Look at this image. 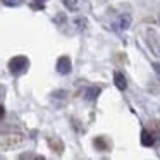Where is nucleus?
Listing matches in <instances>:
<instances>
[{"label":"nucleus","mask_w":160,"mask_h":160,"mask_svg":"<svg viewBox=\"0 0 160 160\" xmlns=\"http://www.w3.org/2000/svg\"><path fill=\"white\" fill-rule=\"evenodd\" d=\"M29 67V60L24 55H16L14 59L9 60V69L12 74H22Z\"/></svg>","instance_id":"1"},{"label":"nucleus","mask_w":160,"mask_h":160,"mask_svg":"<svg viewBox=\"0 0 160 160\" xmlns=\"http://www.w3.org/2000/svg\"><path fill=\"white\" fill-rule=\"evenodd\" d=\"M146 43H148L150 50L155 57H160V36L157 35L153 29H148L146 31Z\"/></svg>","instance_id":"2"},{"label":"nucleus","mask_w":160,"mask_h":160,"mask_svg":"<svg viewBox=\"0 0 160 160\" xmlns=\"http://www.w3.org/2000/svg\"><path fill=\"white\" fill-rule=\"evenodd\" d=\"M71 69H72V64H71L69 57H66V55L59 57V60H57V72L66 76V74L71 72Z\"/></svg>","instance_id":"3"},{"label":"nucleus","mask_w":160,"mask_h":160,"mask_svg":"<svg viewBox=\"0 0 160 160\" xmlns=\"http://www.w3.org/2000/svg\"><path fill=\"white\" fill-rule=\"evenodd\" d=\"M114 83L121 91H124L126 88H128V81H126V78L122 72H114Z\"/></svg>","instance_id":"4"},{"label":"nucleus","mask_w":160,"mask_h":160,"mask_svg":"<svg viewBox=\"0 0 160 160\" xmlns=\"http://www.w3.org/2000/svg\"><path fill=\"white\" fill-rule=\"evenodd\" d=\"M153 143H155V139H153L152 132H148L146 129H143L141 131V145L143 146H153Z\"/></svg>","instance_id":"5"},{"label":"nucleus","mask_w":160,"mask_h":160,"mask_svg":"<svg viewBox=\"0 0 160 160\" xmlns=\"http://www.w3.org/2000/svg\"><path fill=\"white\" fill-rule=\"evenodd\" d=\"M100 91L102 90L98 86H91V88H88V90L84 91V98H86V100H95V98L100 95Z\"/></svg>","instance_id":"6"},{"label":"nucleus","mask_w":160,"mask_h":160,"mask_svg":"<svg viewBox=\"0 0 160 160\" xmlns=\"http://www.w3.org/2000/svg\"><path fill=\"white\" fill-rule=\"evenodd\" d=\"M119 24H121V29H129V26H131V16H129V14H122Z\"/></svg>","instance_id":"7"},{"label":"nucleus","mask_w":160,"mask_h":160,"mask_svg":"<svg viewBox=\"0 0 160 160\" xmlns=\"http://www.w3.org/2000/svg\"><path fill=\"white\" fill-rule=\"evenodd\" d=\"M62 2H64V5H66L69 11H76L78 5H79V2H78V0H62Z\"/></svg>","instance_id":"8"},{"label":"nucleus","mask_w":160,"mask_h":160,"mask_svg":"<svg viewBox=\"0 0 160 160\" xmlns=\"http://www.w3.org/2000/svg\"><path fill=\"white\" fill-rule=\"evenodd\" d=\"M2 4L7 7H19L22 4V0H2Z\"/></svg>","instance_id":"9"},{"label":"nucleus","mask_w":160,"mask_h":160,"mask_svg":"<svg viewBox=\"0 0 160 160\" xmlns=\"http://www.w3.org/2000/svg\"><path fill=\"white\" fill-rule=\"evenodd\" d=\"M95 146L100 148V150H107V143L103 141V138H97V139H95Z\"/></svg>","instance_id":"10"},{"label":"nucleus","mask_w":160,"mask_h":160,"mask_svg":"<svg viewBox=\"0 0 160 160\" xmlns=\"http://www.w3.org/2000/svg\"><path fill=\"white\" fill-rule=\"evenodd\" d=\"M4 115H5V108L4 105H0V119H4Z\"/></svg>","instance_id":"11"},{"label":"nucleus","mask_w":160,"mask_h":160,"mask_svg":"<svg viewBox=\"0 0 160 160\" xmlns=\"http://www.w3.org/2000/svg\"><path fill=\"white\" fill-rule=\"evenodd\" d=\"M153 69H155V72L160 76V64H153Z\"/></svg>","instance_id":"12"},{"label":"nucleus","mask_w":160,"mask_h":160,"mask_svg":"<svg viewBox=\"0 0 160 160\" xmlns=\"http://www.w3.org/2000/svg\"><path fill=\"white\" fill-rule=\"evenodd\" d=\"M36 2H47V0H36Z\"/></svg>","instance_id":"13"},{"label":"nucleus","mask_w":160,"mask_h":160,"mask_svg":"<svg viewBox=\"0 0 160 160\" xmlns=\"http://www.w3.org/2000/svg\"><path fill=\"white\" fill-rule=\"evenodd\" d=\"M158 21H160V18H158Z\"/></svg>","instance_id":"14"}]
</instances>
